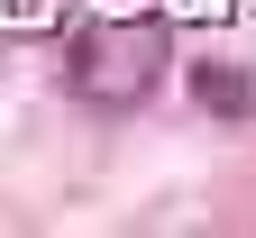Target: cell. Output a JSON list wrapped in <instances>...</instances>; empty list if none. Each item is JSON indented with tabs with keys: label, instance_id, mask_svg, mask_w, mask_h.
I'll list each match as a JSON object with an SVG mask.
<instances>
[{
	"label": "cell",
	"instance_id": "obj_1",
	"mask_svg": "<svg viewBox=\"0 0 256 238\" xmlns=\"http://www.w3.org/2000/svg\"><path fill=\"white\" fill-rule=\"evenodd\" d=\"M156 64H165V37H156V28H92L74 46V83L92 101H138L156 83Z\"/></svg>",
	"mask_w": 256,
	"mask_h": 238
},
{
	"label": "cell",
	"instance_id": "obj_2",
	"mask_svg": "<svg viewBox=\"0 0 256 238\" xmlns=\"http://www.w3.org/2000/svg\"><path fill=\"white\" fill-rule=\"evenodd\" d=\"M192 83H202V101H229V110H247V83H229V74H210V64H202Z\"/></svg>",
	"mask_w": 256,
	"mask_h": 238
}]
</instances>
